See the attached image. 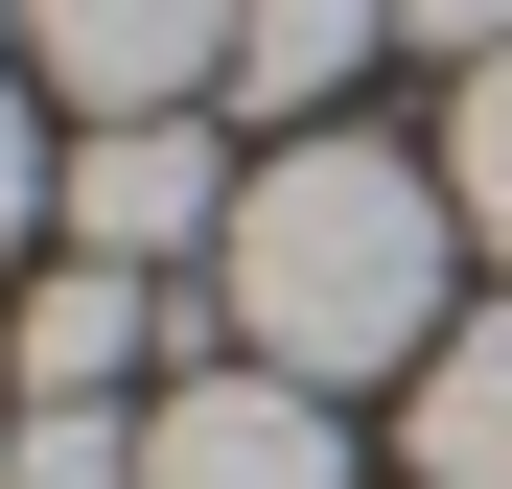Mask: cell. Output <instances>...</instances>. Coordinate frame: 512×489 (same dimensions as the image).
Returning a JSON list of instances; mask_svg holds the SVG:
<instances>
[{"instance_id":"obj_1","label":"cell","mask_w":512,"mask_h":489,"mask_svg":"<svg viewBox=\"0 0 512 489\" xmlns=\"http://www.w3.org/2000/svg\"><path fill=\"white\" fill-rule=\"evenodd\" d=\"M443 163H396V140H280L233 187L210 233V303H233V350L256 373H303V396H350V373H419L443 350Z\"/></svg>"},{"instance_id":"obj_2","label":"cell","mask_w":512,"mask_h":489,"mask_svg":"<svg viewBox=\"0 0 512 489\" xmlns=\"http://www.w3.org/2000/svg\"><path fill=\"white\" fill-rule=\"evenodd\" d=\"M140 489H350V420L233 350V373H187V396L140 420Z\"/></svg>"},{"instance_id":"obj_3","label":"cell","mask_w":512,"mask_h":489,"mask_svg":"<svg viewBox=\"0 0 512 489\" xmlns=\"http://www.w3.org/2000/svg\"><path fill=\"white\" fill-rule=\"evenodd\" d=\"M210 233H233V163L187 117H94V140H70V257L163 280V257H210Z\"/></svg>"},{"instance_id":"obj_4","label":"cell","mask_w":512,"mask_h":489,"mask_svg":"<svg viewBox=\"0 0 512 489\" xmlns=\"http://www.w3.org/2000/svg\"><path fill=\"white\" fill-rule=\"evenodd\" d=\"M24 47L70 70V117H187L233 70V0H24Z\"/></svg>"},{"instance_id":"obj_5","label":"cell","mask_w":512,"mask_h":489,"mask_svg":"<svg viewBox=\"0 0 512 489\" xmlns=\"http://www.w3.org/2000/svg\"><path fill=\"white\" fill-rule=\"evenodd\" d=\"M140 350H163V280H117V257H47L24 326H0V373H24V396H117Z\"/></svg>"},{"instance_id":"obj_6","label":"cell","mask_w":512,"mask_h":489,"mask_svg":"<svg viewBox=\"0 0 512 489\" xmlns=\"http://www.w3.org/2000/svg\"><path fill=\"white\" fill-rule=\"evenodd\" d=\"M419 489H512V303H466L443 350H419Z\"/></svg>"},{"instance_id":"obj_7","label":"cell","mask_w":512,"mask_h":489,"mask_svg":"<svg viewBox=\"0 0 512 489\" xmlns=\"http://www.w3.org/2000/svg\"><path fill=\"white\" fill-rule=\"evenodd\" d=\"M373 24H396V0H233V94H256V117H326V94L373 70Z\"/></svg>"},{"instance_id":"obj_8","label":"cell","mask_w":512,"mask_h":489,"mask_svg":"<svg viewBox=\"0 0 512 489\" xmlns=\"http://www.w3.org/2000/svg\"><path fill=\"white\" fill-rule=\"evenodd\" d=\"M0 489H140V420H117V396H24Z\"/></svg>"},{"instance_id":"obj_9","label":"cell","mask_w":512,"mask_h":489,"mask_svg":"<svg viewBox=\"0 0 512 489\" xmlns=\"http://www.w3.org/2000/svg\"><path fill=\"white\" fill-rule=\"evenodd\" d=\"M443 187H466V233H489V257H512V47L466 70V117H443Z\"/></svg>"},{"instance_id":"obj_10","label":"cell","mask_w":512,"mask_h":489,"mask_svg":"<svg viewBox=\"0 0 512 489\" xmlns=\"http://www.w3.org/2000/svg\"><path fill=\"white\" fill-rule=\"evenodd\" d=\"M24 210H47V140H24V94H0V257H24Z\"/></svg>"},{"instance_id":"obj_11","label":"cell","mask_w":512,"mask_h":489,"mask_svg":"<svg viewBox=\"0 0 512 489\" xmlns=\"http://www.w3.org/2000/svg\"><path fill=\"white\" fill-rule=\"evenodd\" d=\"M396 24H419V47H466V70H489V47H512V0H396Z\"/></svg>"},{"instance_id":"obj_12","label":"cell","mask_w":512,"mask_h":489,"mask_svg":"<svg viewBox=\"0 0 512 489\" xmlns=\"http://www.w3.org/2000/svg\"><path fill=\"white\" fill-rule=\"evenodd\" d=\"M0 443H24V396H0Z\"/></svg>"},{"instance_id":"obj_13","label":"cell","mask_w":512,"mask_h":489,"mask_svg":"<svg viewBox=\"0 0 512 489\" xmlns=\"http://www.w3.org/2000/svg\"><path fill=\"white\" fill-rule=\"evenodd\" d=\"M0 24H24V0H0Z\"/></svg>"}]
</instances>
